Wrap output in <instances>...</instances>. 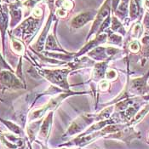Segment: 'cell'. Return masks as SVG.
<instances>
[{
    "label": "cell",
    "mask_w": 149,
    "mask_h": 149,
    "mask_svg": "<svg viewBox=\"0 0 149 149\" xmlns=\"http://www.w3.org/2000/svg\"><path fill=\"white\" fill-rule=\"evenodd\" d=\"M9 35H10V46H11L12 50L19 56H23L25 54V50L26 48L24 45L23 41L16 38L15 37H14L13 35L9 32Z\"/></svg>",
    "instance_id": "cell-17"
},
{
    "label": "cell",
    "mask_w": 149,
    "mask_h": 149,
    "mask_svg": "<svg viewBox=\"0 0 149 149\" xmlns=\"http://www.w3.org/2000/svg\"><path fill=\"white\" fill-rule=\"evenodd\" d=\"M70 69H39L38 72L48 81L53 84L55 86H58L61 90L70 91L69 84L68 82V75L70 72Z\"/></svg>",
    "instance_id": "cell-4"
},
{
    "label": "cell",
    "mask_w": 149,
    "mask_h": 149,
    "mask_svg": "<svg viewBox=\"0 0 149 149\" xmlns=\"http://www.w3.org/2000/svg\"><path fill=\"white\" fill-rule=\"evenodd\" d=\"M97 14V10L87 9L74 15L70 21V27L72 29H79L91 22H94Z\"/></svg>",
    "instance_id": "cell-7"
},
{
    "label": "cell",
    "mask_w": 149,
    "mask_h": 149,
    "mask_svg": "<svg viewBox=\"0 0 149 149\" xmlns=\"http://www.w3.org/2000/svg\"><path fill=\"white\" fill-rule=\"evenodd\" d=\"M142 4V0H130L129 7V15L130 22H135L136 19L143 15Z\"/></svg>",
    "instance_id": "cell-13"
},
{
    "label": "cell",
    "mask_w": 149,
    "mask_h": 149,
    "mask_svg": "<svg viewBox=\"0 0 149 149\" xmlns=\"http://www.w3.org/2000/svg\"><path fill=\"white\" fill-rule=\"evenodd\" d=\"M9 3L6 2H3L0 3V33L2 39V48H3V54H5V35L8 30V26L10 25L9 16Z\"/></svg>",
    "instance_id": "cell-9"
},
{
    "label": "cell",
    "mask_w": 149,
    "mask_h": 149,
    "mask_svg": "<svg viewBox=\"0 0 149 149\" xmlns=\"http://www.w3.org/2000/svg\"><path fill=\"white\" fill-rule=\"evenodd\" d=\"M0 121L2 122V124H3L5 126L8 128V130L11 132L12 134L17 136H23L24 132H23L22 128L19 126L18 125H16L15 123H13L10 120H6L3 118H0Z\"/></svg>",
    "instance_id": "cell-22"
},
{
    "label": "cell",
    "mask_w": 149,
    "mask_h": 149,
    "mask_svg": "<svg viewBox=\"0 0 149 149\" xmlns=\"http://www.w3.org/2000/svg\"><path fill=\"white\" fill-rule=\"evenodd\" d=\"M0 134H1V133H0Z\"/></svg>",
    "instance_id": "cell-33"
},
{
    "label": "cell",
    "mask_w": 149,
    "mask_h": 149,
    "mask_svg": "<svg viewBox=\"0 0 149 149\" xmlns=\"http://www.w3.org/2000/svg\"><path fill=\"white\" fill-rule=\"evenodd\" d=\"M143 7L149 12V0H143Z\"/></svg>",
    "instance_id": "cell-29"
},
{
    "label": "cell",
    "mask_w": 149,
    "mask_h": 149,
    "mask_svg": "<svg viewBox=\"0 0 149 149\" xmlns=\"http://www.w3.org/2000/svg\"><path fill=\"white\" fill-rule=\"evenodd\" d=\"M3 69H5V70H10L13 72V69L11 68V67L6 62V61L3 59V57L1 56L0 54V70H3Z\"/></svg>",
    "instance_id": "cell-26"
},
{
    "label": "cell",
    "mask_w": 149,
    "mask_h": 149,
    "mask_svg": "<svg viewBox=\"0 0 149 149\" xmlns=\"http://www.w3.org/2000/svg\"><path fill=\"white\" fill-rule=\"evenodd\" d=\"M49 5L50 6V14L48 17V20L46 22L45 25L41 32V33L39 34L38 39L36 40L35 44L33 45V50L36 52H42L44 48H45V45L46 39H47V37L49 35V30L51 29V25L52 22L54 21V18H55V14H54V3H49Z\"/></svg>",
    "instance_id": "cell-8"
},
{
    "label": "cell",
    "mask_w": 149,
    "mask_h": 149,
    "mask_svg": "<svg viewBox=\"0 0 149 149\" xmlns=\"http://www.w3.org/2000/svg\"><path fill=\"white\" fill-rule=\"evenodd\" d=\"M86 93L87 92H73L72 91H66L61 92V94H59L56 96L53 97L51 100H49L48 103L44 105L42 107L33 111L28 116V122H33L38 119H42L43 117L48 113L51 111H55L60 106V104L68 96H71L72 95H82V94H86Z\"/></svg>",
    "instance_id": "cell-3"
},
{
    "label": "cell",
    "mask_w": 149,
    "mask_h": 149,
    "mask_svg": "<svg viewBox=\"0 0 149 149\" xmlns=\"http://www.w3.org/2000/svg\"><path fill=\"white\" fill-rule=\"evenodd\" d=\"M32 15L35 17V18H42L43 15V10L40 7L36 6L34 9L33 10L32 12Z\"/></svg>",
    "instance_id": "cell-27"
},
{
    "label": "cell",
    "mask_w": 149,
    "mask_h": 149,
    "mask_svg": "<svg viewBox=\"0 0 149 149\" xmlns=\"http://www.w3.org/2000/svg\"><path fill=\"white\" fill-rule=\"evenodd\" d=\"M57 23L58 20L56 21L55 26H54L53 31L50 33H49L48 37H47L45 45V49L47 51H59V52H63L65 54H69L68 51H66L60 45V44L58 42L57 38H56V33Z\"/></svg>",
    "instance_id": "cell-12"
},
{
    "label": "cell",
    "mask_w": 149,
    "mask_h": 149,
    "mask_svg": "<svg viewBox=\"0 0 149 149\" xmlns=\"http://www.w3.org/2000/svg\"><path fill=\"white\" fill-rule=\"evenodd\" d=\"M41 18H35L33 15L25 19L12 32H10L14 37L22 38L23 42L30 43L42 24Z\"/></svg>",
    "instance_id": "cell-1"
},
{
    "label": "cell",
    "mask_w": 149,
    "mask_h": 149,
    "mask_svg": "<svg viewBox=\"0 0 149 149\" xmlns=\"http://www.w3.org/2000/svg\"><path fill=\"white\" fill-rule=\"evenodd\" d=\"M106 32H107V44L119 46V47L123 46L124 38H123V36H122V35L112 32L109 28H108Z\"/></svg>",
    "instance_id": "cell-19"
},
{
    "label": "cell",
    "mask_w": 149,
    "mask_h": 149,
    "mask_svg": "<svg viewBox=\"0 0 149 149\" xmlns=\"http://www.w3.org/2000/svg\"><path fill=\"white\" fill-rule=\"evenodd\" d=\"M148 138H149V134H148Z\"/></svg>",
    "instance_id": "cell-31"
},
{
    "label": "cell",
    "mask_w": 149,
    "mask_h": 149,
    "mask_svg": "<svg viewBox=\"0 0 149 149\" xmlns=\"http://www.w3.org/2000/svg\"><path fill=\"white\" fill-rule=\"evenodd\" d=\"M111 15H112V0H105V2L100 7V9L97 10L96 16L93 22L89 34L87 35V38H86L87 42L93 35L97 33L101 25Z\"/></svg>",
    "instance_id": "cell-5"
},
{
    "label": "cell",
    "mask_w": 149,
    "mask_h": 149,
    "mask_svg": "<svg viewBox=\"0 0 149 149\" xmlns=\"http://www.w3.org/2000/svg\"><path fill=\"white\" fill-rule=\"evenodd\" d=\"M141 51L143 57H149V29H146L145 32L140 38Z\"/></svg>",
    "instance_id": "cell-18"
},
{
    "label": "cell",
    "mask_w": 149,
    "mask_h": 149,
    "mask_svg": "<svg viewBox=\"0 0 149 149\" xmlns=\"http://www.w3.org/2000/svg\"><path fill=\"white\" fill-rule=\"evenodd\" d=\"M128 49H129L130 52H131L133 54H136L138 52H140L141 51V44H140V41H138V40H131V41H129Z\"/></svg>",
    "instance_id": "cell-23"
},
{
    "label": "cell",
    "mask_w": 149,
    "mask_h": 149,
    "mask_svg": "<svg viewBox=\"0 0 149 149\" xmlns=\"http://www.w3.org/2000/svg\"><path fill=\"white\" fill-rule=\"evenodd\" d=\"M42 121H43V118L33 121V122H28L27 126H26V134L28 136V139L30 142H33V141H35V138L38 134Z\"/></svg>",
    "instance_id": "cell-16"
},
{
    "label": "cell",
    "mask_w": 149,
    "mask_h": 149,
    "mask_svg": "<svg viewBox=\"0 0 149 149\" xmlns=\"http://www.w3.org/2000/svg\"><path fill=\"white\" fill-rule=\"evenodd\" d=\"M54 113L55 111H51L48 113L46 116L44 118L42 124L40 125V129L38 134V136L40 139V141H44L45 143H47L50 132H51V128L53 125V118H54Z\"/></svg>",
    "instance_id": "cell-10"
},
{
    "label": "cell",
    "mask_w": 149,
    "mask_h": 149,
    "mask_svg": "<svg viewBox=\"0 0 149 149\" xmlns=\"http://www.w3.org/2000/svg\"><path fill=\"white\" fill-rule=\"evenodd\" d=\"M102 121L100 118L99 113H84L79 115L77 118H75L70 126L68 128L66 132L63 134L62 138H70L74 136H79L82 132H84L87 128L91 125L92 124Z\"/></svg>",
    "instance_id": "cell-2"
},
{
    "label": "cell",
    "mask_w": 149,
    "mask_h": 149,
    "mask_svg": "<svg viewBox=\"0 0 149 149\" xmlns=\"http://www.w3.org/2000/svg\"><path fill=\"white\" fill-rule=\"evenodd\" d=\"M22 3L19 0L9 3V10L10 15V27L12 29L19 25L22 20Z\"/></svg>",
    "instance_id": "cell-11"
},
{
    "label": "cell",
    "mask_w": 149,
    "mask_h": 149,
    "mask_svg": "<svg viewBox=\"0 0 149 149\" xmlns=\"http://www.w3.org/2000/svg\"><path fill=\"white\" fill-rule=\"evenodd\" d=\"M109 61H100L95 64L93 72H92V79L95 80H102L106 75V72L107 70V65Z\"/></svg>",
    "instance_id": "cell-14"
},
{
    "label": "cell",
    "mask_w": 149,
    "mask_h": 149,
    "mask_svg": "<svg viewBox=\"0 0 149 149\" xmlns=\"http://www.w3.org/2000/svg\"><path fill=\"white\" fill-rule=\"evenodd\" d=\"M109 87H110V83H109V81L107 80V79H102L98 84V88L102 91H107L109 89Z\"/></svg>",
    "instance_id": "cell-25"
},
{
    "label": "cell",
    "mask_w": 149,
    "mask_h": 149,
    "mask_svg": "<svg viewBox=\"0 0 149 149\" xmlns=\"http://www.w3.org/2000/svg\"><path fill=\"white\" fill-rule=\"evenodd\" d=\"M120 3V0H112V14H113L117 10L118 4Z\"/></svg>",
    "instance_id": "cell-28"
},
{
    "label": "cell",
    "mask_w": 149,
    "mask_h": 149,
    "mask_svg": "<svg viewBox=\"0 0 149 149\" xmlns=\"http://www.w3.org/2000/svg\"><path fill=\"white\" fill-rule=\"evenodd\" d=\"M27 143H28V147H29V149H33L32 146H31V142H30V141H28Z\"/></svg>",
    "instance_id": "cell-30"
},
{
    "label": "cell",
    "mask_w": 149,
    "mask_h": 149,
    "mask_svg": "<svg viewBox=\"0 0 149 149\" xmlns=\"http://www.w3.org/2000/svg\"><path fill=\"white\" fill-rule=\"evenodd\" d=\"M148 113H149V102L148 104H146L144 107H142L138 111L137 113H136V114L134 116V118L130 121L129 125L134 127L136 125H137L139 122H141V121L144 118V117L148 114Z\"/></svg>",
    "instance_id": "cell-21"
},
{
    "label": "cell",
    "mask_w": 149,
    "mask_h": 149,
    "mask_svg": "<svg viewBox=\"0 0 149 149\" xmlns=\"http://www.w3.org/2000/svg\"><path fill=\"white\" fill-rule=\"evenodd\" d=\"M26 86L10 70H0V90H22Z\"/></svg>",
    "instance_id": "cell-6"
},
{
    "label": "cell",
    "mask_w": 149,
    "mask_h": 149,
    "mask_svg": "<svg viewBox=\"0 0 149 149\" xmlns=\"http://www.w3.org/2000/svg\"><path fill=\"white\" fill-rule=\"evenodd\" d=\"M106 79L108 81H114L118 78V72L114 69H107L106 72Z\"/></svg>",
    "instance_id": "cell-24"
},
{
    "label": "cell",
    "mask_w": 149,
    "mask_h": 149,
    "mask_svg": "<svg viewBox=\"0 0 149 149\" xmlns=\"http://www.w3.org/2000/svg\"><path fill=\"white\" fill-rule=\"evenodd\" d=\"M109 29L113 33L122 35L123 37L127 34L126 29H125L123 22L115 15L114 14H112V15H111V25H110Z\"/></svg>",
    "instance_id": "cell-15"
},
{
    "label": "cell",
    "mask_w": 149,
    "mask_h": 149,
    "mask_svg": "<svg viewBox=\"0 0 149 149\" xmlns=\"http://www.w3.org/2000/svg\"><path fill=\"white\" fill-rule=\"evenodd\" d=\"M144 33L143 30V25L141 22H136L134 23V25L131 27L130 33L129 35V39L131 40H138L141 38V36Z\"/></svg>",
    "instance_id": "cell-20"
},
{
    "label": "cell",
    "mask_w": 149,
    "mask_h": 149,
    "mask_svg": "<svg viewBox=\"0 0 149 149\" xmlns=\"http://www.w3.org/2000/svg\"><path fill=\"white\" fill-rule=\"evenodd\" d=\"M15 1H18V0H15Z\"/></svg>",
    "instance_id": "cell-32"
}]
</instances>
